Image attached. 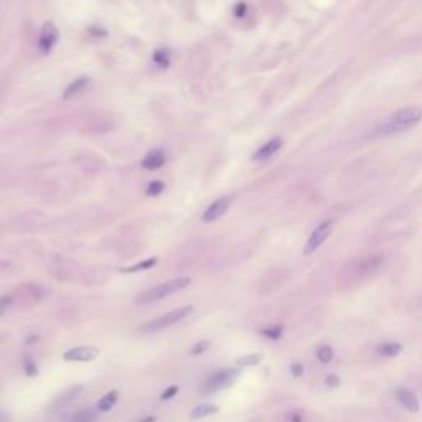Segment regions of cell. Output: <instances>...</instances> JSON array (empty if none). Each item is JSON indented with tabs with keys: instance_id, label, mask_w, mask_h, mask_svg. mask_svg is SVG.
<instances>
[{
	"instance_id": "6da1fadb",
	"label": "cell",
	"mask_w": 422,
	"mask_h": 422,
	"mask_svg": "<svg viewBox=\"0 0 422 422\" xmlns=\"http://www.w3.org/2000/svg\"><path fill=\"white\" fill-rule=\"evenodd\" d=\"M421 120H422V107H419V106H408V107L396 110L391 115H388L386 119H383L376 125L374 132H376V135L401 134V132L416 127Z\"/></svg>"
},
{
	"instance_id": "7a4b0ae2",
	"label": "cell",
	"mask_w": 422,
	"mask_h": 422,
	"mask_svg": "<svg viewBox=\"0 0 422 422\" xmlns=\"http://www.w3.org/2000/svg\"><path fill=\"white\" fill-rule=\"evenodd\" d=\"M190 284H192V279L190 277H178V279H173V281L163 282L160 286L149 289V290H145V292H142L140 295H137L135 304L144 305V304L158 302V300L165 299L168 295L177 294V292H180V290L187 289Z\"/></svg>"
},
{
	"instance_id": "3957f363",
	"label": "cell",
	"mask_w": 422,
	"mask_h": 422,
	"mask_svg": "<svg viewBox=\"0 0 422 422\" xmlns=\"http://www.w3.org/2000/svg\"><path fill=\"white\" fill-rule=\"evenodd\" d=\"M192 312H193V307H190V305L170 310L168 314L158 316V318L152 320V321H147L145 325H142L140 331H144V333H154V331L163 330V328H167V326H172V325L178 323V321H182L183 318H187Z\"/></svg>"
},
{
	"instance_id": "277c9868",
	"label": "cell",
	"mask_w": 422,
	"mask_h": 422,
	"mask_svg": "<svg viewBox=\"0 0 422 422\" xmlns=\"http://www.w3.org/2000/svg\"><path fill=\"white\" fill-rule=\"evenodd\" d=\"M237 373L236 369H219V371H216L213 374H210V376L205 379L202 388L205 393H214V391H221V389L228 388L231 386L236 378H237Z\"/></svg>"
},
{
	"instance_id": "5b68a950",
	"label": "cell",
	"mask_w": 422,
	"mask_h": 422,
	"mask_svg": "<svg viewBox=\"0 0 422 422\" xmlns=\"http://www.w3.org/2000/svg\"><path fill=\"white\" fill-rule=\"evenodd\" d=\"M333 226H335L333 221H323V223H320L316 226L312 231V234L309 236L307 242H305L304 251H302L304 256H310V254H314L316 249H320V247L323 246V242L330 237L331 231H333Z\"/></svg>"
},
{
	"instance_id": "8992f818",
	"label": "cell",
	"mask_w": 422,
	"mask_h": 422,
	"mask_svg": "<svg viewBox=\"0 0 422 422\" xmlns=\"http://www.w3.org/2000/svg\"><path fill=\"white\" fill-rule=\"evenodd\" d=\"M99 356V350L94 346H76L65 351V361H93Z\"/></svg>"
},
{
	"instance_id": "52a82bcc",
	"label": "cell",
	"mask_w": 422,
	"mask_h": 422,
	"mask_svg": "<svg viewBox=\"0 0 422 422\" xmlns=\"http://www.w3.org/2000/svg\"><path fill=\"white\" fill-rule=\"evenodd\" d=\"M231 207V198L229 197H223V198H218L216 202H213L210 205V207L207 208V211L202 214V219L205 221V223H213V221H216L218 218H221L226 211H228V208Z\"/></svg>"
},
{
	"instance_id": "ba28073f",
	"label": "cell",
	"mask_w": 422,
	"mask_h": 422,
	"mask_svg": "<svg viewBox=\"0 0 422 422\" xmlns=\"http://www.w3.org/2000/svg\"><path fill=\"white\" fill-rule=\"evenodd\" d=\"M81 391H83V384H75V386H71V388H66L65 391H61L55 399H53V403L48 408V411L50 413H56V411L63 409L65 406L70 404Z\"/></svg>"
},
{
	"instance_id": "9c48e42d",
	"label": "cell",
	"mask_w": 422,
	"mask_h": 422,
	"mask_svg": "<svg viewBox=\"0 0 422 422\" xmlns=\"http://www.w3.org/2000/svg\"><path fill=\"white\" fill-rule=\"evenodd\" d=\"M396 399H398V403L403 406L404 409H408L409 413H418L419 411V401L409 388L401 386L396 389Z\"/></svg>"
},
{
	"instance_id": "30bf717a",
	"label": "cell",
	"mask_w": 422,
	"mask_h": 422,
	"mask_svg": "<svg viewBox=\"0 0 422 422\" xmlns=\"http://www.w3.org/2000/svg\"><path fill=\"white\" fill-rule=\"evenodd\" d=\"M56 40H58V30H56V26L53 25L51 22H48V23H45L43 25V28H41V31H40V50L43 51V53H46V51H50L51 48H53V45L56 43Z\"/></svg>"
},
{
	"instance_id": "8fae6325",
	"label": "cell",
	"mask_w": 422,
	"mask_h": 422,
	"mask_svg": "<svg viewBox=\"0 0 422 422\" xmlns=\"http://www.w3.org/2000/svg\"><path fill=\"white\" fill-rule=\"evenodd\" d=\"M281 147H282V139H279V137L271 139L256 150V154L252 158H254V160H267V158H271L274 154H277Z\"/></svg>"
},
{
	"instance_id": "7c38bea8",
	"label": "cell",
	"mask_w": 422,
	"mask_h": 422,
	"mask_svg": "<svg viewBox=\"0 0 422 422\" xmlns=\"http://www.w3.org/2000/svg\"><path fill=\"white\" fill-rule=\"evenodd\" d=\"M163 163H165V154H163V150L155 149V150H150L149 154L144 157L142 167H144L145 170H157V168H160Z\"/></svg>"
},
{
	"instance_id": "4fadbf2b",
	"label": "cell",
	"mask_w": 422,
	"mask_h": 422,
	"mask_svg": "<svg viewBox=\"0 0 422 422\" xmlns=\"http://www.w3.org/2000/svg\"><path fill=\"white\" fill-rule=\"evenodd\" d=\"M88 84H89L88 78H78V79H75V81H73L70 86L66 88V91H65V94H63V98L70 99L73 96H78L79 93H83L84 89L88 88Z\"/></svg>"
},
{
	"instance_id": "5bb4252c",
	"label": "cell",
	"mask_w": 422,
	"mask_h": 422,
	"mask_svg": "<svg viewBox=\"0 0 422 422\" xmlns=\"http://www.w3.org/2000/svg\"><path fill=\"white\" fill-rule=\"evenodd\" d=\"M119 399V393L117 391H109L107 394H104L101 399L98 401V411L99 413H107L115 406Z\"/></svg>"
},
{
	"instance_id": "9a60e30c",
	"label": "cell",
	"mask_w": 422,
	"mask_h": 422,
	"mask_svg": "<svg viewBox=\"0 0 422 422\" xmlns=\"http://www.w3.org/2000/svg\"><path fill=\"white\" fill-rule=\"evenodd\" d=\"M218 406H213V404H200L197 406L192 413H190V419L192 421H197V419H202V418H207V416L211 414H216L218 413Z\"/></svg>"
},
{
	"instance_id": "2e32d148",
	"label": "cell",
	"mask_w": 422,
	"mask_h": 422,
	"mask_svg": "<svg viewBox=\"0 0 422 422\" xmlns=\"http://www.w3.org/2000/svg\"><path fill=\"white\" fill-rule=\"evenodd\" d=\"M401 351H403V345L394 343V341H386L378 346V355H381L384 358H394V356H398Z\"/></svg>"
},
{
	"instance_id": "e0dca14e",
	"label": "cell",
	"mask_w": 422,
	"mask_h": 422,
	"mask_svg": "<svg viewBox=\"0 0 422 422\" xmlns=\"http://www.w3.org/2000/svg\"><path fill=\"white\" fill-rule=\"evenodd\" d=\"M157 264V257H149V259L142 261L139 264H134V266L130 267H122L120 269V272L124 274H134V272H139V271H149V269H152Z\"/></svg>"
},
{
	"instance_id": "ac0fdd59",
	"label": "cell",
	"mask_w": 422,
	"mask_h": 422,
	"mask_svg": "<svg viewBox=\"0 0 422 422\" xmlns=\"http://www.w3.org/2000/svg\"><path fill=\"white\" fill-rule=\"evenodd\" d=\"M333 356H335V351L330 345H321V346H318V350H316V360H318L321 365L330 363L331 360H333Z\"/></svg>"
},
{
	"instance_id": "d6986e66",
	"label": "cell",
	"mask_w": 422,
	"mask_h": 422,
	"mask_svg": "<svg viewBox=\"0 0 422 422\" xmlns=\"http://www.w3.org/2000/svg\"><path fill=\"white\" fill-rule=\"evenodd\" d=\"M96 411L93 409H83V411H78L76 414L71 416L70 422H94L96 421Z\"/></svg>"
},
{
	"instance_id": "ffe728a7",
	"label": "cell",
	"mask_w": 422,
	"mask_h": 422,
	"mask_svg": "<svg viewBox=\"0 0 422 422\" xmlns=\"http://www.w3.org/2000/svg\"><path fill=\"white\" fill-rule=\"evenodd\" d=\"M282 333H284L282 325H272V326H267V328L261 330V335H264L269 340H279L282 336Z\"/></svg>"
},
{
	"instance_id": "44dd1931",
	"label": "cell",
	"mask_w": 422,
	"mask_h": 422,
	"mask_svg": "<svg viewBox=\"0 0 422 422\" xmlns=\"http://www.w3.org/2000/svg\"><path fill=\"white\" fill-rule=\"evenodd\" d=\"M22 366H23V371H25V374L28 378H35V376H38V366H36V363L31 360V358L28 356V355H25L23 356V363H22Z\"/></svg>"
},
{
	"instance_id": "7402d4cb",
	"label": "cell",
	"mask_w": 422,
	"mask_h": 422,
	"mask_svg": "<svg viewBox=\"0 0 422 422\" xmlns=\"http://www.w3.org/2000/svg\"><path fill=\"white\" fill-rule=\"evenodd\" d=\"M261 360H262L261 355H246V356L237 358L236 363L239 366H256V365H259Z\"/></svg>"
},
{
	"instance_id": "603a6c76",
	"label": "cell",
	"mask_w": 422,
	"mask_h": 422,
	"mask_svg": "<svg viewBox=\"0 0 422 422\" xmlns=\"http://www.w3.org/2000/svg\"><path fill=\"white\" fill-rule=\"evenodd\" d=\"M163 190H165V185H163L162 182H152V183H149V187H147V190H145V193H147V197H158V195H160Z\"/></svg>"
},
{
	"instance_id": "cb8c5ba5",
	"label": "cell",
	"mask_w": 422,
	"mask_h": 422,
	"mask_svg": "<svg viewBox=\"0 0 422 422\" xmlns=\"http://www.w3.org/2000/svg\"><path fill=\"white\" fill-rule=\"evenodd\" d=\"M154 61L157 63V65H160V66H167V65H168V51H165V50H158V51H155Z\"/></svg>"
},
{
	"instance_id": "d4e9b609",
	"label": "cell",
	"mask_w": 422,
	"mask_h": 422,
	"mask_svg": "<svg viewBox=\"0 0 422 422\" xmlns=\"http://www.w3.org/2000/svg\"><path fill=\"white\" fill-rule=\"evenodd\" d=\"M210 345L211 343L208 341V340H202V341H198L197 345H195L193 348H192V355H202V353H205L210 348Z\"/></svg>"
},
{
	"instance_id": "484cf974",
	"label": "cell",
	"mask_w": 422,
	"mask_h": 422,
	"mask_svg": "<svg viewBox=\"0 0 422 422\" xmlns=\"http://www.w3.org/2000/svg\"><path fill=\"white\" fill-rule=\"evenodd\" d=\"M12 302H13V299L10 297V295H2V297H0V316H2L10 309Z\"/></svg>"
},
{
	"instance_id": "4316f807",
	"label": "cell",
	"mask_w": 422,
	"mask_h": 422,
	"mask_svg": "<svg viewBox=\"0 0 422 422\" xmlns=\"http://www.w3.org/2000/svg\"><path fill=\"white\" fill-rule=\"evenodd\" d=\"M290 373H292L295 378H300V376H302V374H304V366H302V363H299V361L292 363V365H290Z\"/></svg>"
},
{
	"instance_id": "83f0119b",
	"label": "cell",
	"mask_w": 422,
	"mask_h": 422,
	"mask_svg": "<svg viewBox=\"0 0 422 422\" xmlns=\"http://www.w3.org/2000/svg\"><path fill=\"white\" fill-rule=\"evenodd\" d=\"M177 393H178V386H170V388L165 389V391L160 394V399H162V401H167V399L173 398V396H175Z\"/></svg>"
},
{
	"instance_id": "f1b7e54d",
	"label": "cell",
	"mask_w": 422,
	"mask_h": 422,
	"mask_svg": "<svg viewBox=\"0 0 422 422\" xmlns=\"http://www.w3.org/2000/svg\"><path fill=\"white\" fill-rule=\"evenodd\" d=\"M325 383H326V386H330V388H338L340 379H338V376H336V374H328V376H326V379H325Z\"/></svg>"
},
{
	"instance_id": "f546056e",
	"label": "cell",
	"mask_w": 422,
	"mask_h": 422,
	"mask_svg": "<svg viewBox=\"0 0 422 422\" xmlns=\"http://www.w3.org/2000/svg\"><path fill=\"white\" fill-rule=\"evenodd\" d=\"M244 12H246V3H237L236 7H234V13H236V17H242V15H244Z\"/></svg>"
},
{
	"instance_id": "4dcf8cb0",
	"label": "cell",
	"mask_w": 422,
	"mask_h": 422,
	"mask_svg": "<svg viewBox=\"0 0 422 422\" xmlns=\"http://www.w3.org/2000/svg\"><path fill=\"white\" fill-rule=\"evenodd\" d=\"M0 422H12V416L7 413H0Z\"/></svg>"
},
{
	"instance_id": "1f68e13d",
	"label": "cell",
	"mask_w": 422,
	"mask_h": 422,
	"mask_svg": "<svg viewBox=\"0 0 422 422\" xmlns=\"http://www.w3.org/2000/svg\"><path fill=\"white\" fill-rule=\"evenodd\" d=\"M155 421H157V418H155V416H147V418L140 419L139 422H155Z\"/></svg>"
},
{
	"instance_id": "d6a6232c",
	"label": "cell",
	"mask_w": 422,
	"mask_h": 422,
	"mask_svg": "<svg viewBox=\"0 0 422 422\" xmlns=\"http://www.w3.org/2000/svg\"><path fill=\"white\" fill-rule=\"evenodd\" d=\"M36 340H38V336H36V335H33V338H28V340H26V343H31V341H36Z\"/></svg>"
}]
</instances>
